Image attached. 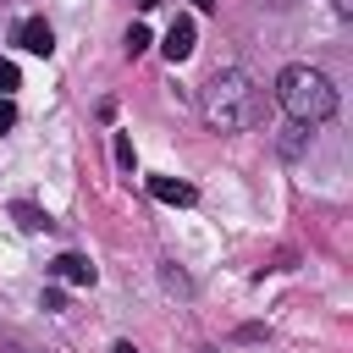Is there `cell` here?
Returning a JSON list of instances; mask_svg holds the SVG:
<instances>
[{"instance_id":"obj_1","label":"cell","mask_w":353,"mask_h":353,"mask_svg":"<svg viewBox=\"0 0 353 353\" xmlns=\"http://www.w3.org/2000/svg\"><path fill=\"white\" fill-rule=\"evenodd\" d=\"M204 116L215 132H248L265 121V94L254 88V77L243 66H226L204 83Z\"/></svg>"},{"instance_id":"obj_2","label":"cell","mask_w":353,"mask_h":353,"mask_svg":"<svg viewBox=\"0 0 353 353\" xmlns=\"http://www.w3.org/2000/svg\"><path fill=\"white\" fill-rule=\"evenodd\" d=\"M276 99H281V110H287L298 127H320V121L336 116V88H331V77L314 72V66H303V61L276 77Z\"/></svg>"},{"instance_id":"obj_3","label":"cell","mask_w":353,"mask_h":353,"mask_svg":"<svg viewBox=\"0 0 353 353\" xmlns=\"http://www.w3.org/2000/svg\"><path fill=\"white\" fill-rule=\"evenodd\" d=\"M50 276L55 281H72V287H94V265L83 254H55L50 259Z\"/></svg>"},{"instance_id":"obj_4","label":"cell","mask_w":353,"mask_h":353,"mask_svg":"<svg viewBox=\"0 0 353 353\" xmlns=\"http://www.w3.org/2000/svg\"><path fill=\"white\" fill-rule=\"evenodd\" d=\"M160 50H165V61H171V66H176V61H188V55H193V17H176V22L165 28V44H160Z\"/></svg>"},{"instance_id":"obj_5","label":"cell","mask_w":353,"mask_h":353,"mask_svg":"<svg viewBox=\"0 0 353 353\" xmlns=\"http://www.w3.org/2000/svg\"><path fill=\"white\" fill-rule=\"evenodd\" d=\"M17 44H22V50H33V55H50V50H55V33H50V22H44V17H28V22L17 28Z\"/></svg>"},{"instance_id":"obj_6","label":"cell","mask_w":353,"mask_h":353,"mask_svg":"<svg viewBox=\"0 0 353 353\" xmlns=\"http://www.w3.org/2000/svg\"><path fill=\"white\" fill-rule=\"evenodd\" d=\"M149 193H154L160 204H193V199H199L193 182H176V176H149Z\"/></svg>"},{"instance_id":"obj_7","label":"cell","mask_w":353,"mask_h":353,"mask_svg":"<svg viewBox=\"0 0 353 353\" xmlns=\"http://www.w3.org/2000/svg\"><path fill=\"white\" fill-rule=\"evenodd\" d=\"M11 215H17L22 232H44V226H50V215H44L39 204H11Z\"/></svg>"},{"instance_id":"obj_8","label":"cell","mask_w":353,"mask_h":353,"mask_svg":"<svg viewBox=\"0 0 353 353\" xmlns=\"http://www.w3.org/2000/svg\"><path fill=\"white\" fill-rule=\"evenodd\" d=\"M143 50H149V28L132 22V28H127V55H143Z\"/></svg>"},{"instance_id":"obj_9","label":"cell","mask_w":353,"mask_h":353,"mask_svg":"<svg viewBox=\"0 0 353 353\" xmlns=\"http://www.w3.org/2000/svg\"><path fill=\"white\" fill-rule=\"evenodd\" d=\"M116 165H121V171H132V165H138V154H132V138H127V132H116Z\"/></svg>"},{"instance_id":"obj_10","label":"cell","mask_w":353,"mask_h":353,"mask_svg":"<svg viewBox=\"0 0 353 353\" xmlns=\"http://www.w3.org/2000/svg\"><path fill=\"white\" fill-rule=\"evenodd\" d=\"M11 88H17V61L0 55V99H11Z\"/></svg>"},{"instance_id":"obj_11","label":"cell","mask_w":353,"mask_h":353,"mask_svg":"<svg viewBox=\"0 0 353 353\" xmlns=\"http://www.w3.org/2000/svg\"><path fill=\"white\" fill-rule=\"evenodd\" d=\"M165 287H171V292H188V276H182L176 265H165Z\"/></svg>"},{"instance_id":"obj_12","label":"cell","mask_w":353,"mask_h":353,"mask_svg":"<svg viewBox=\"0 0 353 353\" xmlns=\"http://www.w3.org/2000/svg\"><path fill=\"white\" fill-rule=\"evenodd\" d=\"M44 309H50V314H61V309H66V292H55V287H50V292H44Z\"/></svg>"},{"instance_id":"obj_13","label":"cell","mask_w":353,"mask_h":353,"mask_svg":"<svg viewBox=\"0 0 353 353\" xmlns=\"http://www.w3.org/2000/svg\"><path fill=\"white\" fill-rule=\"evenodd\" d=\"M6 127H17V105H11V99H0V132H6Z\"/></svg>"},{"instance_id":"obj_14","label":"cell","mask_w":353,"mask_h":353,"mask_svg":"<svg viewBox=\"0 0 353 353\" xmlns=\"http://www.w3.org/2000/svg\"><path fill=\"white\" fill-rule=\"evenodd\" d=\"M331 11L336 17H353V0H331Z\"/></svg>"},{"instance_id":"obj_15","label":"cell","mask_w":353,"mask_h":353,"mask_svg":"<svg viewBox=\"0 0 353 353\" xmlns=\"http://www.w3.org/2000/svg\"><path fill=\"white\" fill-rule=\"evenodd\" d=\"M132 6H138V11H154V6H160V0H132Z\"/></svg>"},{"instance_id":"obj_16","label":"cell","mask_w":353,"mask_h":353,"mask_svg":"<svg viewBox=\"0 0 353 353\" xmlns=\"http://www.w3.org/2000/svg\"><path fill=\"white\" fill-rule=\"evenodd\" d=\"M116 353H138V347H132V342H116Z\"/></svg>"},{"instance_id":"obj_17","label":"cell","mask_w":353,"mask_h":353,"mask_svg":"<svg viewBox=\"0 0 353 353\" xmlns=\"http://www.w3.org/2000/svg\"><path fill=\"white\" fill-rule=\"evenodd\" d=\"M193 6H199V11H215V0H193Z\"/></svg>"},{"instance_id":"obj_18","label":"cell","mask_w":353,"mask_h":353,"mask_svg":"<svg viewBox=\"0 0 353 353\" xmlns=\"http://www.w3.org/2000/svg\"><path fill=\"white\" fill-rule=\"evenodd\" d=\"M6 353H28V347H6Z\"/></svg>"}]
</instances>
